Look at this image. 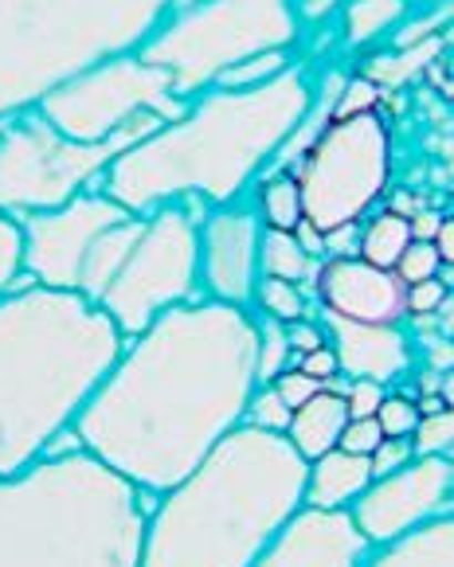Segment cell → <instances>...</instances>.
Instances as JSON below:
<instances>
[{
    "instance_id": "1",
    "label": "cell",
    "mask_w": 454,
    "mask_h": 567,
    "mask_svg": "<svg viewBox=\"0 0 454 567\" xmlns=\"http://www.w3.org/2000/svg\"><path fill=\"white\" fill-rule=\"evenodd\" d=\"M255 388V313L196 298L130 337L71 431L102 466L161 497L244 426Z\"/></svg>"
},
{
    "instance_id": "2",
    "label": "cell",
    "mask_w": 454,
    "mask_h": 567,
    "mask_svg": "<svg viewBox=\"0 0 454 567\" xmlns=\"http://www.w3.org/2000/svg\"><path fill=\"white\" fill-rule=\"evenodd\" d=\"M310 102L313 83L298 68L255 91L211 86L177 122H161L145 142L122 153L99 188L137 216L188 196L211 208L236 204L247 184L275 165Z\"/></svg>"
},
{
    "instance_id": "3",
    "label": "cell",
    "mask_w": 454,
    "mask_h": 567,
    "mask_svg": "<svg viewBox=\"0 0 454 567\" xmlns=\"http://www.w3.org/2000/svg\"><path fill=\"white\" fill-rule=\"evenodd\" d=\"M122 349V329L79 293L28 275L0 293V477L55 451Z\"/></svg>"
},
{
    "instance_id": "4",
    "label": "cell",
    "mask_w": 454,
    "mask_h": 567,
    "mask_svg": "<svg viewBox=\"0 0 454 567\" xmlns=\"http://www.w3.org/2000/svg\"><path fill=\"white\" fill-rule=\"evenodd\" d=\"M310 462L287 434L236 426L173 489L153 497L142 567H251L306 505Z\"/></svg>"
},
{
    "instance_id": "5",
    "label": "cell",
    "mask_w": 454,
    "mask_h": 567,
    "mask_svg": "<svg viewBox=\"0 0 454 567\" xmlns=\"http://www.w3.org/2000/svg\"><path fill=\"white\" fill-rule=\"evenodd\" d=\"M153 497L83 446L0 477V567H142Z\"/></svg>"
},
{
    "instance_id": "6",
    "label": "cell",
    "mask_w": 454,
    "mask_h": 567,
    "mask_svg": "<svg viewBox=\"0 0 454 567\" xmlns=\"http://www.w3.org/2000/svg\"><path fill=\"white\" fill-rule=\"evenodd\" d=\"M173 9L177 0H0V122L142 51Z\"/></svg>"
},
{
    "instance_id": "7",
    "label": "cell",
    "mask_w": 454,
    "mask_h": 567,
    "mask_svg": "<svg viewBox=\"0 0 454 567\" xmlns=\"http://www.w3.org/2000/svg\"><path fill=\"white\" fill-rule=\"evenodd\" d=\"M298 24L295 0H193L168 12L142 48V59L168 71L177 91L193 102L244 59L290 51Z\"/></svg>"
},
{
    "instance_id": "8",
    "label": "cell",
    "mask_w": 454,
    "mask_h": 567,
    "mask_svg": "<svg viewBox=\"0 0 454 567\" xmlns=\"http://www.w3.org/2000/svg\"><path fill=\"white\" fill-rule=\"evenodd\" d=\"M161 125L157 114H142L110 142H75L60 134L40 110H24L0 122V212L24 219L71 204L99 188L106 168L134 150Z\"/></svg>"
},
{
    "instance_id": "9",
    "label": "cell",
    "mask_w": 454,
    "mask_h": 567,
    "mask_svg": "<svg viewBox=\"0 0 454 567\" xmlns=\"http://www.w3.org/2000/svg\"><path fill=\"white\" fill-rule=\"evenodd\" d=\"M211 204L177 200L165 208H153L142 216L134 247L122 262L118 278L99 298V309L122 337H137L173 306L204 298L200 290V224Z\"/></svg>"
},
{
    "instance_id": "10",
    "label": "cell",
    "mask_w": 454,
    "mask_h": 567,
    "mask_svg": "<svg viewBox=\"0 0 454 567\" xmlns=\"http://www.w3.org/2000/svg\"><path fill=\"white\" fill-rule=\"evenodd\" d=\"M306 224L321 235L361 224L392 176V137L376 114L333 117L295 165Z\"/></svg>"
},
{
    "instance_id": "11",
    "label": "cell",
    "mask_w": 454,
    "mask_h": 567,
    "mask_svg": "<svg viewBox=\"0 0 454 567\" xmlns=\"http://www.w3.org/2000/svg\"><path fill=\"white\" fill-rule=\"evenodd\" d=\"M193 102L177 91L173 75L153 68L142 51L106 59L99 68L83 71L79 79L63 83L40 102V114L60 134L75 142H110L142 114H157L161 122H177Z\"/></svg>"
},
{
    "instance_id": "12",
    "label": "cell",
    "mask_w": 454,
    "mask_h": 567,
    "mask_svg": "<svg viewBox=\"0 0 454 567\" xmlns=\"http://www.w3.org/2000/svg\"><path fill=\"white\" fill-rule=\"evenodd\" d=\"M349 513L372 548L400 540L435 517H446L454 513V458L415 454L407 466L372 477V485L349 505Z\"/></svg>"
},
{
    "instance_id": "13",
    "label": "cell",
    "mask_w": 454,
    "mask_h": 567,
    "mask_svg": "<svg viewBox=\"0 0 454 567\" xmlns=\"http://www.w3.org/2000/svg\"><path fill=\"white\" fill-rule=\"evenodd\" d=\"M122 216H130V208L110 200L102 188L75 196L63 208L24 216L20 219V227H24V275L40 286H51V290L75 293L79 270H83L94 239L110 224H118Z\"/></svg>"
},
{
    "instance_id": "14",
    "label": "cell",
    "mask_w": 454,
    "mask_h": 567,
    "mask_svg": "<svg viewBox=\"0 0 454 567\" xmlns=\"http://www.w3.org/2000/svg\"><path fill=\"white\" fill-rule=\"evenodd\" d=\"M262 219L247 204L211 208L200 224V290L224 306L251 309L255 286L262 278L259 262Z\"/></svg>"
},
{
    "instance_id": "15",
    "label": "cell",
    "mask_w": 454,
    "mask_h": 567,
    "mask_svg": "<svg viewBox=\"0 0 454 567\" xmlns=\"http://www.w3.org/2000/svg\"><path fill=\"white\" fill-rule=\"evenodd\" d=\"M369 556L372 544L357 528L353 513L302 505L251 567H364Z\"/></svg>"
},
{
    "instance_id": "16",
    "label": "cell",
    "mask_w": 454,
    "mask_h": 567,
    "mask_svg": "<svg viewBox=\"0 0 454 567\" xmlns=\"http://www.w3.org/2000/svg\"><path fill=\"white\" fill-rule=\"evenodd\" d=\"M313 293L321 313H337L349 321H404L407 318V286L395 270H380L357 259H321L313 275Z\"/></svg>"
},
{
    "instance_id": "17",
    "label": "cell",
    "mask_w": 454,
    "mask_h": 567,
    "mask_svg": "<svg viewBox=\"0 0 454 567\" xmlns=\"http://www.w3.org/2000/svg\"><path fill=\"white\" fill-rule=\"evenodd\" d=\"M326 333L345 380L395 384L412 372V337L404 321H349L326 313Z\"/></svg>"
},
{
    "instance_id": "18",
    "label": "cell",
    "mask_w": 454,
    "mask_h": 567,
    "mask_svg": "<svg viewBox=\"0 0 454 567\" xmlns=\"http://www.w3.org/2000/svg\"><path fill=\"white\" fill-rule=\"evenodd\" d=\"M372 485V462L364 454H349L333 446L329 454L310 462L306 474V505L313 509H349Z\"/></svg>"
},
{
    "instance_id": "19",
    "label": "cell",
    "mask_w": 454,
    "mask_h": 567,
    "mask_svg": "<svg viewBox=\"0 0 454 567\" xmlns=\"http://www.w3.org/2000/svg\"><path fill=\"white\" fill-rule=\"evenodd\" d=\"M345 426H349L345 395L326 388V392H318L310 403H302V408L295 411V419H290V426H287V439L298 446V454H302L306 462H313L333 451V446H341Z\"/></svg>"
},
{
    "instance_id": "20",
    "label": "cell",
    "mask_w": 454,
    "mask_h": 567,
    "mask_svg": "<svg viewBox=\"0 0 454 567\" xmlns=\"http://www.w3.org/2000/svg\"><path fill=\"white\" fill-rule=\"evenodd\" d=\"M364 567H454V513L372 548Z\"/></svg>"
},
{
    "instance_id": "21",
    "label": "cell",
    "mask_w": 454,
    "mask_h": 567,
    "mask_svg": "<svg viewBox=\"0 0 454 567\" xmlns=\"http://www.w3.org/2000/svg\"><path fill=\"white\" fill-rule=\"evenodd\" d=\"M259 262L267 278H287V282H310L321 267L310 250L302 247L298 231H278V227H262Z\"/></svg>"
},
{
    "instance_id": "22",
    "label": "cell",
    "mask_w": 454,
    "mask_h": 567,
    "mask_svg": "<svg viewBox=\"0 0 454 567\" xmlns=\"http://www.w3.org/2000/svg\"><path fill=\"white\" fill-rule=\"evenodd\" d=\"M412 239H415L412 219L400 216V212H380V216H372L369 224L361 227L357 259L372 262V267H380V270H395V262H400V255H404Z\"/></svg>"
},
{
    "instance_id": "23",
    "label": "cell",
    "mask_w": 454,
    "mask_h": 567,
    "mask_svg": "<svg viewBox=\"0 0 454 567\" xmlns=\"http://www.w3.org/2000/svg\"><path fill=\"white\" fill-rule=\"evenodd\" d=\"M407 0H349L341 9V32H345L349 48H364V43L380 40L384 32H392L395 24H404Z\"/></svg>"
},
{
    "instance_id": "24",
    "label": "cell",
    "mask_w": 454,
    "mask_h": 567,
    "mask_svg": "<svg viewBox=\"0 0 454 567\" xmlns=\"http://www.w3.org/2000/svg\"><path fill=\"white\" fill-rule=\"evenodd\" d=\"M255 212H259L262 227H278V231H298L306 219L302 193H298L295 173H270L255 193Z\"/></svg>"
},
{
    "instance_id": "25",
    "label": "cell",
    "mask_w": 454,
    "mask_h": 567,
    "mask_svg": "<svg viewBox=\"0 0 454 567\" xmlns=\"http://www.w3.org/2000/svg\"><path fill=\"white\" fill-rule=\"evenodd\" d=\"M255 318H270V321H290L310 318V301H306V286L302 282H287V278H259L255 286V301H251Z\"/></svg>"
},
{
    "instance_id": "26",
    "label": "cell",
    "mask_w": 454,
    "mask_h": 567,
    "mask_svg": "<svg viewBox=\"0 0 454 567\" xmlns=\"http://www.w3.org/2000/svg\"><path fill=\"white\" fill-rule=\"evenodd\" d=\"M290 68H295V63H290V51H262V55L244 59L239 68L227 71L216 86H224V91H255V86H267V83H275L278 75H287Z\"/></svg>"
},
{
    "instance_id": "27",
    "label": "cell",
    "mask_w": 454,
    "mask_h": 567,
    "mask_svg": "<svg viewBox=\"0 0 454 567\" xmlns=\"http://www.w3.org/2000/svg\"><path fill=\"white\" fill-rule=\"evenodd\" d=\"M259 321V384H275L278 375L295 368V349H290V329L282 321L255 318Z\"/></svg>"
},
{
    "instance_id": "28",
    "label": "cell",
    "mask_w": 454,
    "mask_h": 567,
    "mask_svg": "<svg viewBox=\"0 0 454 567\" xmlns=\"http://www.w3.org/2000/svg\"><path fill=\"white\" fill-rule=\"evenodd\" d=\"M24 282V227L17 216L0 212V293Z\"/></svg>"
},
{
    "instance_id": "29",
    "label": "cell",
    "mask_w": 454,
    "mask_h": 567,
    "mask_svg": "<svg viewBox=\"0 0 454 567\" xmlns=\"http://www.w3.org/2000/svg\"><path fill=\"white\" fill-rule=\"evenodd\" d=\"M290 419H295V411L287 408V400L278 395L275 384H259L251 395V403H247V426H259V431H275V434H287Z\"/></svg>"
},
{
    "instance_id": "30",
    "label": "cell",
    "mask_w": 454,
    "mask_h": 567,
    "mask_svg": "<svg viewBox=\"0 0 454 567\" xmlns=\"http://www.w3.org/2000/svg\"><path fill=\"white\" fill-rule=\"evenodd\" d=\"M412 443H415V454H443V458H451L454 454V411L443 408V411L423 415L412 434Z\"/></svg>"
},
{
    "instance_id": "31",
    "label": "cell",
    "mask_w": 454,
    "mask_h": 567,
    "mask_svg": "<svg viewBox=\"0 0 454 567\" xmlns=\"http://www.w3.org/2000/svg\"><path fill=\"white\" fill-rule=\"evenodd\" d=\"M420 419H423L420 403H412L407 395H388L376 411V423L384 431V439H412Z\"/></svg>"
},
{
    "instance_id": "32",
    "label": "cell",
    "mask_w": 454,
    "mask_h": 567,
    "mask_svg": "<svg viewBox=\"0 0 454 567\" xmlns=\"http://www.w3.org/2000/svg\"><path fill=\"white\" fill-rule=\"evenodd\" d=\"M438 267H443V259H438L435 243L412 239L404 255H400V262H395V275H400V282L404 286H415V282H423V278H435Z\"/></svg>"
},
{
    "instance_id": "33",
    "label": "cell",
    "mask_w": 454,
    "mask_h": 567,
    "mask_svg": "<svg viewBox=\"0 0 454 567\" xmlns=\"http://www.w3.org/2000/svg\"><path fill=\"white\" fill-rule=\"evenodd\" d=\"M275 388H278V395L287 400L290 411H298L302 403H310L318 392H326V384H321V380H313V375H306L302 368H287V372L275 380Z\"/></svg>"
},
{
    "instance_id": "34",
    "label": "cell",
    "mask_w": 454,
    "mask_h": 567,
    "mask_svg": "<svg viewBox=\"0 0 454 567\" xmlns=\"http://www.w3.org/2000/svg\"><path fill=\"white\" fill-rule=\"evenodd\" d=\"M384 400H388V388L376 384V380H349L345 388L349 419H372Z\"/></svg>"
},
{
    "instance_id": "35",
    "label": "cell",
    "mask_w": 454,
    "mask_h": 567,
    "mask_svg": "<svg viewBox=\"0 0 454 567\" xmlns=\"http://www.w3.org/2000/svg\"><path fill=\"white\" fill-rule=\"evenodd\" d=\"M376 83L372 79H349L341 102H337V117H353V114H376Z\"/></svg>"
},
{
    "instance_id": "36",
    "label": "cell",
    "mask_w": 454,
    "mask_h": 567,
    "mask_svg": "<svg viewBox=\"0 0 454 567\" xmlns=\"http://www.w3.org/2000/svg\"><path fill=\"white\" fill-rule=\"evenodd\" d=\"M380 443H384V431H380L376 415H372V419H349L345 434H341V451L364 454V458H369Z\"/></svg>"
},
{
    "instance_id": "37",
    "label": "cell",
    "mask_w": 454,
    "mask_h": 567,
    "mask_svg": "<svg viewBox=\"0 0 454 567\" xmlns=\"http://www.w3.org/2000/svg\"><path fill=\"white\" fill-rule=\"evenodd\" d=\"M415 458V443L412 439H384V443L376 446V451L369 454L372 462V477H384L392 474V470L407 466V462Z\"/></svg>"
},
{
    "instance_id": "38",
    "label": "cell",
    "mask_w": 454,
    "mask_h": 567,
    "mask_svg": "<svg viewBox=\"0 0 454 567\" xmlns=\"http://www.w3.org/2000/svg\"><path fill=\"white\" fill-rule=\"evenodd\" d=\"M446 293L451 290H446L438 278H423V282L407 286V313H412V318H431L446 301Z\"/></svg>"
},
{
    "instance_id": "39",
    "label": "cell",
    "mask_w": 454,
    "mask_h": 567,
    "mask_svg": "<svg viewBox=\"0 0 454 567\" xmlns=\"http://www.w3.org/2000/svg\"><path fill=\"white\" fill-rule=\"evenodd\" d=\"M306 375H313V380H321L326 388H333V380H341V364H337V352L333 344H326V349L318 352H306V357H298V364Z\"/></svg>"
},
{
    "instance_id": "40",
    "label": "cell",
    "mask_w": 454,
    "mask_h": 567,
    "mask_svg": "<svg viewBox=\"0 0 454 567\" xmlns=\"http://www.w3.org/2000/svg\"><path fill=\"white\" fill-rule=\"evenodd\" d=\"M287 329H290V349H295V357H306V352H318L329 344L326 326H318V321H310V318L290 321Z\"/></svg>"
},
{
    "instance_id": "41",
    "label": "cell",
    "mask_w": 454,
    "mask_h": 567,
    "mask_svg": "<svg viewBox=\"0 0 454 567\" xmlns=\"http://www.w3.org/2000/svg\"><path fill=\"white\" fill-rule=\"evenodd\" d=\"M361 247V224L337 227V231L326 235V259H349Z\"/></svg>"
},
{
    "instance_id": "42",
    "label": "cell",
    "mask_w": 454,
    "mask_h": 567,
    "mask_svg": "<svg viewBox=\"0 0 454 567\" xmlns=\"http://www.w3.org/2000/svg\"><path fill=\"white\" fill-rule=\"evenodd\" d=\"M349 0H295L298 9V20H310V24H318V20H326L329 12L345 9Z\"/></svg>"
},
{
    "instance_id": "43",
    "label": "cell",
    "mask_w": 454,
    "mask_h": 567,
    "mask_svg": "<svg viewBox=\"0 0 454 567\" xmlns=\"http://www.w3.org/2000/svg\"><path fill=\"white\" fill-rule=\"evenodd\" d=\"M431 243H435L438 259H443L446 267H454V216L438 224V231H435V239H431Z\"/></svg>"
},
{
    "instance_id": "44",
    "label": "cell",
    "mask_w": 454,
    "mask_h": 567,
    "mask_svg": "<svg viewBox=\"0 0 454 567\" xmlns=\"http://www.w3.org/2000/svg\"><path fill=\"white\" fill-rule=\"evenodd\" d=\"M438 224H443V219H435V216H415L412 219V235H415V239H435Z\"/></svg>"
},
{
    "instance_id": "45",
    "label": "cell",
    "mask_w": 454,
    "mask_h": 567,
    "mask_svg": "<svg viewBox=\"0 0 454 567\" xmlns=\"http://www.w3.org/2000/svg\"><path fill=\"white\" fill-rule=\"evenodd\" d=\"M438 400L454 411V368H446V372L438 375Z\"/></svg>"
},
{
    "instance_id": "46",
    "label": "cell",
    "mask_w": 454,
    "mask_h": 567,
    "mask_svg": "<svg viewBox=\"0 0 454 567\" xmlns=\"http://www.w3.org/2000/svg\"><path fill=\"white\" fill-rule=\"evenodd\" d=\"M446 12H454V0H451V9H446Z\"/></svg>"
},
{
    "instance_id": "47",
    "label": "cell",
    "mask_w": 454,
    "mask_h": 567,
    "mask_svg": "<svg viewBox=\"0 0 454 567\" xmlns=\"http://www.w3.org/2000/svg\"><path fill=\"white\" fill-rule=\"evenodd\" d=\"M451 337H454V333H451Z\"/></svg>"
}]
</instances>
